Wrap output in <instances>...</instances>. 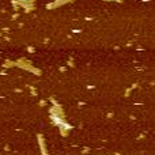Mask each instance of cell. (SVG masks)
<instances>
[{"instance_id":"6da1fadb","label":"cell","mask_w":155,"mask_h":155,"mask_svg":"<svg viewBox=\"0 0 155 155\" xmlns=\"http://www.w3.org/2000/svg\"><path fill=\"white\" fill-rule=\"evenodd\" d=\"M22 2H23V0H22Z\"/></svg>"}]
</instances>
